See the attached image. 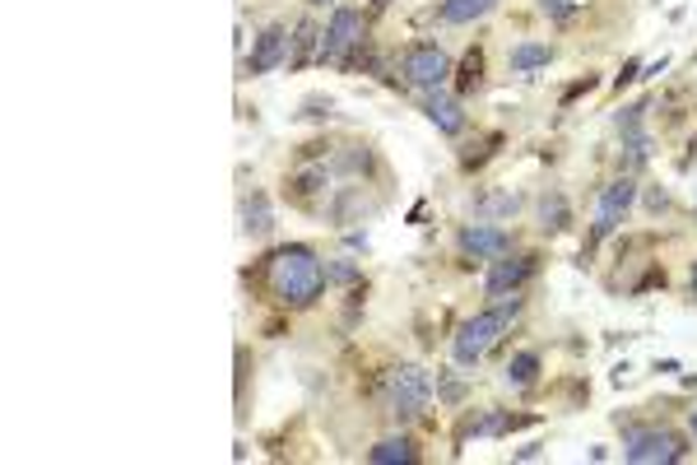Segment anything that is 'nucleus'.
I'll use <instances>...</instances> for the list:
<instances>
[{
    "instance_id": "2",
    "label": "nucleus",
    "mask_w": 697,
    "mask_h": 465,
    "mask_svg": "<svg viewBox=\"0 0 697 465\" xmlns=\"http://www.w3.org/2000/svg\"><path fill=\"white\" fill-rule=\"evenodd\" d=\"M516 317H521V298L507 294V298H498L489 313H475L470 321H460V331L452 336V359H456L460 367H479L483 354H489V349L512 331Z\"/></svg>"
},
{
    "instance_id": "27",
    "label": "nucleus",
    "mask_w": 697,
    "mask_h": 465,
    "mask_svg": "<svg viewBox=\"0 0 697 465\" xmlns=\"http://www.w3.org/2000/svg\"><path fill=\"white\" fill-rule=\"evenodd\" d=\"M688 423H693V438H697V410H693V419H688Z\"/></svg>"
},
{
    "instance_id": "17",
    "label": "nucleus",
    "mask_w": 697,
    "mask_h": 465,
    "mask_svg": "<svg viewBox=\"0 0 697 465\" xmlns=\"http://www.w3.org/2000/svg\"><path fill=\"white\" fill-rule=\"evenodd\" d=\"M367 461H377V465H391V461H419V447L410 438H386L377 442L373 452H367Z\"/></svg>"
},
{
    "instance_id": "15",
    "label": "nucleus",
    "mask_w": 697,
    "mask_h": 465,
    "mask_svg": "<svg viewBox=\"0 0 697 465\" xmlns=\"http://www.w3.org/2000/svg\"><path fill=\"white\" fill-rule=\"evenodd\" d=\"M535 373H539V354H535V349H521V354H512V363L502 367V377H507V386H516V392H521V386H530Z\"/></svg>"
},
{
    "instance_id": "18",
    "label": "nucleus",
    "mask_w": 697,
    "mask_h": 465,
    "mask_svg": "<svg viewBox=\"0 0 697 465\" xmlns=\"http://www.w3.org/2000/svg\"><path fill=\"white\" fill-rule=\"evenodd\" d=\"M516 209H521L516 191H498V196L475 201V215H479V219H502V215H516Z\"/></svg>"
},
{
    "instance_id": "14",
    "label": "nucleus",
    "mask_w": 697,
    "mask_h": 465,
    "mask_svg": "<svg viewBox=\"0 0 697 465\" xmlns=\"http://www.w3.org/2000/svg\"><path fill=\"white\" fill-rule=\"evenodd\" d=\"M568 224H572L568 201L558 196V191H545V201H539V228H545V232H568Z\"/></svg>"
},
{
    "instance_id": "5",
    "label": "nucleus",
    "mask_w": 697,
    "mask_h": 465,
    "mask_svg": "<svg viewBox=\"0 0 697 465\" xmlns=\"http://www.w3.org/2000/svg\"><path fill=\"white\" fill-rule=\"evenodd\" d=\"M363 43V14L354 5H335L331 24L321 33V61L331 66H348V52Z\"/></svg>"
},
{
    "instance_id": "13",
    "label": "nucleus",
    "mask_w": 697,
    "mask_h": 465,
    "mask_svg": "<svg viewBox=\"0 0 697 465\" xmlns=\"http://www.w3.org/2000/svg\"><path fill=\"white\" fill-rule=\"evenodd\" d=\"M493 10H498V0H442L437 19L442 24H475V19L493 14Z\"/></svg>"
},
{
    "instance_id": "12",
    "label": "nucleus",
    "mask_w": 697,
    "mask_h": 465,
    "mask_svg": "<svg viewBox=\"0 0 697 465\" xmlns=\"http://www.w3.org/2000/svg\"><path fill=\"white\" fill-rule=\"evenodd\" d=\"M242 228L251 232V238H270V232H275V215H270V201L261 196V191H251V196L242 201Z\"/></svg>"
},
{
    "instance_id": "25",
    "label": "nucleus",
    "mask_w": 697,
    "mask_h": 465,
    "mask_svg": "<svg viewBox=\"0 0 697 465\" xmlns=\"http://www.w3.org/2000/svg\"><path fill=\"white\" fill-rule=\"evenodd\" d=\"M535 456H539V442H530V447H521V452H516V461H535Z\"/></svg>"
},
{
    "instance_id": "23",
    "label": "nucleus",
    "mask_w": 697,
    "mask_h": 465,
    "mask_svg": "<svg viewBox=\"0 0 697 465\" xmlns=\"http://www.w3.org/2000/svg\"><path fill=\"white\" fill-rule=\"evenodd\" d=\"M325 275H331V280H344V284H348V280H358V270H354V265H331V270H325Z\"/></svg>"
},
{
    "instance_id": "28",
    "label": "nucleus",
    "mask_w": 697,
    "mask_h": 465,
    "mask_svg": "<svg viewBox=\"0 0 697 465\" xmlns=\"http://www.w3.org/2000/svg\"><path fill=\"white\" fill-rule=\"evenodd\" d=\"M693 294H697V270H693Z\"/></svg>"
},
{
    "instance_id": "21",
    "label": "nucleus",
    "mask_w": 697,
    "mask_h": 465,
    "mask_svg": "<svg viewBox=\"0 0 697 465\" xmlns=\"http://www.w3.org/2000/svg\"><path fill=\"white\" fill-rule=\"evenodd\" d=\"M479 75H483V56H479V52H470V56H465V66H460L456 89H460V93H470V89L479 84Z\"/></svg>"
},
{
    "instance_id": "26",
    "label": "nucleus",
    "mask_w": 697,
    "mask_h": 465,
    "mask_svg": "<svg viewBox=\"0 0 697 465\" xmlns=\"http://www.w3.org/2000/svg\"><path fill=\"white\" fill-rule=\"evenodd\" d=\"M307 5H335V0H307Z\"/></svg>"
},
{
    "instance_id": "4",
    "label": "nucleus",
    "mask_w": 697,
    "mask_h": 465,
    "mask_svg": "<svg viewBox=\"0 0 697 465\" xmlns=\"http://www.w3.org/2000/svg\"><path fill=\"white\" fill-rule=\"evenodd\" d=\"M400 70H404V80H410L414 89L437 93L442 84L452 80V56L442 52L437 43H414V47H404Z\"/></svg>"
},
{
    "instance_id": "22",
    "label": "nucleus",
    "mask_w": 697,
    "mask_h": 465,
    "mask_svg": "<svg viewBox=\"0 0 697 465\" xmlns=\"http://www.w3.org/2000/svg\"><path fill=\"white\" fill-rule=\"evenodd\" d=\"M331 186V178H325V172L317 168V172H302V178H294V191L298 196H317V191H325Z\"/></svg>"
},
{
    "instance_id": "9",
    "label": "nucleus",
    "mask_w": 697,
    "mask_h": 465,
    "mask_svg": "<svg viewBox=\"0 0 697 465\" xmlns=\"http://www.w3.org/2000/svg\"><path fill=\"white\" fill-rule=\"evenodd\" d=\"M530 275H535V257H498L489 265V280H483V294H489V298H507Z\"/></svg>"
},
{
    "instance_id": "19",
    "label": "nucleus",
    "mask_w": 697,
    "mask_h": 465,
    "mask_svg": "<svg viewBox=\"0 0 697 465\" xmlns=\"http://www.w3.org/2000/svg\"><path fill=\"white\" fill-rule=\"evenodd\" d=\"M312 43H321V33L302 19V24H298V37L288 43V66H302V61H307V52H312Z\"/></svg>"
},
{
    "instance_id": "8",
    "label": "nucleus",
    "mask_w": 697,
    "mask_h": 465,
    "mask_svg": "<svg viewBox=\"0 0 697 465\" xmlns=\"http://www.w3.org/2000/svg\"><path fill=\"white\" fill-rule=\"evenodd\" d=\"M456 242H460L465 257H475V261H498V257H507V251H512V232H507V228H498V224H465Z\"/></svg>"
},
{
    "instance_id": "16",
    "label": "nucleus",
    "mask_w": 697,
    "mask_h": 465,
    "mask_svg": "<svg viewBox=\"0 0 697 465\" xmlns=\"http://www.w3.org/2000/svg\"><path fill=\"white\" fill-rule=\"evenodd\" d=\"M549 43H521V47H512V56H507V61H512V70L516 75H530V70H539V66H549Z\"/></svg>"
},
{
    "instance_id": "3",
    "label": "nucleus",
    "mask_w": 697,
    "mask_h": 465,
    "mask_svg": "<svg viewBox=\"0 0 697 465\" xmlns=\"http://www.w3.org/2000/svg\"><path fill=\"white\" fill-rule=\"evenodd\" d=\"M386 405L396 419H419L433 405V373L419 363H400L386 373Z\"/></svg>"
},
{
    "instance_id": "24",
    "label": "nucleus",
    "mask_w": 697,
    "mask_h": 465,
    "mask_svg": "<svg viewBox=\"0 0 697 465\" xmlns=\"http://www.w3.org/2000/svg\"><path fill=\"white\" fill-rule=\"evenodd\" d=\"M637 70H642V66H637V61H628V66H624V75H618V80H614V89H624V84H632V80H637Z\"/></svg>"
},
{
    "instance_id": "10",
    "label": "nucleus",
    "mask_w": 697,
    "mask_h": 465,
    "mask_svg": "<svg viewBox=\"0 0 697 465\" xmlns=\"http://www.w3.org/2000/svg\"><path fill=\"white\" fill-rule=\"evenodd\" d=\"M288 29L284 24H270L261 37H256V47H251V56H247V75H270V70H279L284 61H288Z\"/></svg>"
},
{
    "instance_id": "7",
    "label": "nucleus",
    "mask_w": 697,
    "mask_h": 465,
    "mask_svg": "<svg viewBox=\"0 0 697 465\" xmlns=\"http://www.w3.org/2000/svg\"><path fill=\"white\" fill-rule=\"evenodd\" d=\"M632 201H637V182H632V178H618V182H609L605 191H599L591 238H595V242H599V238H609V232H614L618 224H624V215L632 209Z\"/></svg>"
},
{
    "instance_id": "11",
    "label": "nucleus",
    "mask_w": 697,
    "mask_h": 465,
    "mask_svg": "<svg viewBox=\"0 0 697 465\" xmlns=\"http://www.w3.org/2000/svg\"><path fill=\"white\" fill-rule=\"evenodd\" d=\"M423 112H429V122L442 131V135H460L465 131V107L460 99H452V93H429V103H423Z\"/></svg>"
},
{
    "instance_id": "1",
    "label": "nucleus",
    "mask_w": 697,
    "mask_h": 465,
    "mask_svg": "<svg viewBox=\"0 0 697 465\" xmlns=\"http://www.w3.org/2000/svg\"><path fill=\"white\" fill-rule=\"evenodd\" d=\"M325 265L312 247L302 242H288V247H275L265 257V288L270 298L279 307H312L321 294H325Z\"/></svg>"
},
{
    "instance_id": "6",
    "label": "nucleus",
    "mask_w": 697,
    "mask_h": 465,
    "mask_svg": "<svg viewBox=\"0 0 697 465\" xmlns=\"http://www.w3.org/2000/svg\"><path fill=\"white\" fill-rule=\"evenodd\" d=\"M624 456H628L632 465H670V461H684L688 447H684V438H679V433H670V429H647V433H628Z\"/></svg>"
},
{
    "instance_id": "20",
    "label": "nucleus",
    "mask_w": 697,
    "mask_h": 465,
    "mask_svg": "<svg viewBox=\"0 0 697 465\" xmlns=\"http://www.w3.org/2000/svg\"><path fill=\"white\" fill-rule=\"evenodd\" d=\"M591 0H539V14L545 19H553V24H568L572 14H581Z\"/></svg>"
}]
</instances>
